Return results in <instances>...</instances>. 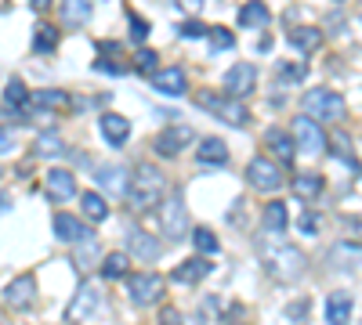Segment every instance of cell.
I'll return each mask as SVG.
<instances>
[{
	"label": "cell",
	"instance_id": "cell-1",
	"mask_svg": "<svg viewBox=\"0 0 362 325\" xmlns=\"http://www.w3.org/2000/svg\"><path fill=\"white\" fill-rule=\"evenodd\" d=\"M257 257L261 264L269 268V275L275 282H297L305 275V253L293 246V242L282 232H261L257 235Z\"/></svg>",
	"mask_w": 362,
	"mask_h": 325
},
{
	"label": "cell",
	"instance_id": "cell-2",
	"mask_svg": "<svg viewBox=\"0 0 362 325\" xmlns=\"http://www.w3.org/2000/svg\"><path fill=\"white\" fill-rule=\"evenodd\" d=\"M163 199V174L152 167V162H141L131 174V192H127V206L134 214H145L156 203Z\"/></svg>",
	"mask_w": 362,
	"mask_h": 325
},
{
	"label": "cell",
	"instance_id": "cell-3",
	"mask_svg": "<svg viewBox=\"0 0 362 325\" xmlns=\"http://www.w3.org/2000/svg\"><path fill=\"white\" fill-rule=\"evenodd\" d=\"M196 102L210 112V116H217L221 123H228V127H246L250 123V112H246V105L243 102H235V98H228V94H217V91H199L196 94Z\"/></svg>",
	"mask_w": 362,
	"mask_h": 325
},
{
	"label": "cell",
	"instance_id": "cell-4",
	"mask_svg": "<svg viewBox=\"0 0 362 325\" xmlns=\"http://www.w3.org/2000/svg\"><path fill=\"white\" fill-rule=\"evenodd\" d=\"M301 109H305V116H311L316 123H319V120H341V116H344V98H341L337 91L311 87V91L305 94Z\"/></svg>",
	"mask_w": 362,
	"mask_h": 325
},
{
	"label": "cell",
	"instance_id": "cell-5",
	"mask_svg": "<svg viewBox=\"0 0 362 325\" xmlns=\"http://www.w3.org/2000/svg\"><path fill=\"white\" fill-rule=\"evenodd\" d=\"M98 315H105V292L94 286V282H84L80 289H76V297L69 300L66 318L84 322V318H98Z\"/></svg>",
	"mask_w": 362,
	"mask_h": 325
},
{
	"label": "cell",
	"instance_id": "cell-6",
	"mask_svg": "<svg viewBox=\"0 0 362 325\" xmlns=\"http://www.w3.org/2000/svg\"><path fill=\"white\" fill-rule=\"evenodd\" d=\"M160 232L170 242H178V239L188 235V210L181 203V195H170V199H163V206H160Z\"/></svg>",
	"mask_w": 362,
	"mask_h": 325
},
{
	"label": "cell",
	"instance_id": "cell-7",
	"mask_svg": "<svg viewBox=\"0 0 362 325\" xmlns=\"http://www.w3.org/2000/svg\"><path fill=\"white\" fill-rule=\"evenodd\" d=\"M127 297L138 307H149V304H156L163 297V279L156 271H138V275L127 279Z\"/></svg>",
	"mask_w": 362,
	"mask_h": 325
},
{
	"label": "cell",
	"instance_id": "cell-8",
	"mask_svg": "<svg viewBox=\"0 0 362 325\" xmlns=\"http://www.w3.org/2000/svg\"><path fill=\"white\" fill-rule=\"evenodd\" d=\"M254 84H257V69L250 62H235L232 69L221 76V94H228V98H246L250 91H254Z\"/></svg>",
	"mask_w": 362,
	"mask_h": 325
},
{
	"label": "cell",
	"instance_id": "cell-9",
	"mask_svg": "<svg viewBox=\"0 0 362 325\" xmlns=\"http://www.w3.org/2000/svg\"><path fill=\"white\" fill-rule=\"evenodd\" d=\"M196 138V130L188 127V123H174V127H167V130H160V138L152 141V149H156V156H163V159H170V156H178V152H185L188 149V141Z\"/></svg>",
	"mask_w": 362,
	"mask_h": 325
},
{
	"label": "cell",
	"instance_id": "cell-10",
	"mask_svg": "<svg viewBox=\"0 0 362 325\" xmlns=\"http://www.w3.org/2000/svg\"><path fill=\"white\" fill-rule=\"evenodd\" d=\"M293 141H297V149H305L308 156H319L326 149V134H323V127L311 120V116H293Z\"/></svg>",
	"mask_w": 362,
	"mask_h": 325
},
{
	"label": "cell",
	"instance_id": "cell-11",
	"mask_svg": "<svg viewBox=\"0 0 362 325\" xmlns=\"http://www.w3.org/2000/svg\"><path fill=\"white\" fill-rule=\"evenodd\" d=\"M246 177H250V185H254L257 192H279V185H282V174L275 167V159H269V156H254V159H250Z\"/></svg>",
	"mask_w": 362,
	"mask_h": 325
},
{
	"label": "cell",
	"instance_id": "cell-12",
	"mask_svg": "<svg viewBox=\"0 0 362 325\" xmlns=\"http://www.w3.org/2000/svg\"><path fill=\"white\" fill-rule=\"evenodd\" d=\"M94 185H98L105 195H127L131 192V170H123V167H116V162H109V167L94 170Z\"/></svg>",
	"mask_w": 362,
	"mask_h": 325
},
{
	"label": "cell",
	"instance_id": "cell-13",
	"mask_svg": "<svg viewBox=\"0 0 362 325\" xmlns=\"http://www.w3.org/2000/svg\"><path fill=\"white\" fill-rule=\"evenodd\" d=\"M47 195L55 203H69V199H80V188H76V174L73 170H47Z\"/></svg>",
	"mask_w": 362,
	"mask_h": 325
},
{
	"label": "cell",
	"instance_id": "cell-14",
	"mask_svg": "<svg viewBox=\"0 0 362 325\" xmlns=\"http://www.w3.org/2000/svg\"><path fill=\"white\" fill-rule=\"evenodd\" d=\"M0 297H4L8 307H29V304L37 300V282H33V275H19V279H11Z\"/></svg>",
	"mask_w": 362,
	"mask_h": 325
},
{
	"label": "cell",
	"instance_id": "cell-15",
	"mask_svg": "<svg viewBox=\"0 0 362 325\" xmlns=\"http://www.w3.org/2000/svg\"><path fill=\"white\" fill-rule=\"evenodd\" d=\"M98 130H102V138L113 145V149H120V145H127V138H131V120L120 116V112H102Z\"/></svg>",
	"mask_w": 362,
	"mask_h": 325
},
{
	"label": "cell",
	"instance_id": "cell-16",
	"mask_svg": "<svg viewBox=\"0 0 362 325\" xmlns=\"http://www.w3.org/2000/svg\"><path fill=\"white\" fill-rule=\"evenodd\" d=\"M94 232L91 228H84L80 217H73V214H55V239L58 242H73V246H80L84 239H91Z\"/></svg>",
	"mask_w": 362,
	"mask_h": 325
},
{
	"label": "cell",
	"instance_id": "cell-17",
	"mask_svg": "<svg viewBox=\"0 0 362 325\" xmlns=\"http://www.w3.org/2000/svg\"><path fill=\"white\" fill-rule=\"evenodd\" d=\"M127 250H131L134 260L152 264V260H160V239H152L149 232H141V228H131L127 232Z\"/></svg>",
	"mask_w": 362,
	"mask_h": 325
},
{
	"label": "cell",
	"instance_id": "cell-18",
	"mask_svg": "<svg viewBox=\"0 0 362 325\" xmlns=\"http://www.w3.org/2000/svg\"><path fill=\"white\" fill-rule=\"evenodd\" d=\"M210 271H214V268H210L207 257H192V260H185V264H178L174 271H170V279H174L178 286H196V282L207 279Z\"/></svg>",
	"mask_w": 362,
	"mask_h": 325
},
{
	"label": "cell",
	"instance_id": "cell-19",
	"mask_svg": "<svg viewBox=\"0 0 362 325\" xmlns=\"http://www.w3.org/2000/svg\"><path fill=\"white\" fill-rule=\"evenodd\" d=\"M264 145H269V152H272L279 162H293V156H297V141L287 134V130H279V127H269V130H264Z\"/></svg>",
	"mask_w": 362,
	"mask_h": 325
},
{
	"label": "cell",
	"instance_id": "cell-20",
	"mask_svg": "<svg viewBox=\"0 0 362 325\" xmlns=\"http://www.w3.org/2000/svg\"><path fill=\"white\" fill-rule=\"evenodd\" d=\"M152 87L160 91V94L181 98V94L188 91V84H185V69H181V65H170V69H160V73L152 76Z\"/></svg>",
	"mask_w": 362,
	"mask_h": 325
},
{
	"label": "cell",
	"instance_id": "cell-21",
	"mask_svg": "<svg viewBox=\"0 0 362 325\" xmlns=\"http://www.w3.org/2000/svg\"><path fill=\"white\" fill-rule=\"evenodd\" d=\"M352 292H329L326 297V325H348L352 322Z\"/></svg>",
	"mask_w": 362,
	"mask_h": 325
},
{
	"label": "cell",
	"instance_id": "cell-22",
	"mask_svg": "<svg viewBox=\"0 0 362 325\" xmlns=\"http://www.w3.org/2000/svg\"><path fill=\"white\" fill-rule=\"evenodd\" d=\"M290 188H293L297 199L305 203V199H319L323 188H326V181H323V174H316V170H301V174H293Z\"/></svg>",
	"mask_w": 362,
	"mask_h": 325
},
{
	"label": "cell",
	"instance_id": "cell-23",
	"mask_svg": "<svg viewBox=\"0 0 362 325\" xmlns=\"http://www.w3.org/2000/svg\"><path fill=\"white\" fill-rule=\"evenodd\" d=\"M73 257H76V271L80 275H87L91 268H102V242H98V235H91V239H84L80 246L73 250Z\"/></svg>",
	"mask_w": 362,
	"mask_h": 325
},
{
	"label": "cell",
	"instance_id": "cell-24",
	"mask_svg": "<svg viewBox=\"0 0 362 325\" xmlns=\"http://www.w3.org/2000/svg\"><path fill=\"white\" fill-rule=\"evenodd\" d=\"M196 159L203 167H225L228 162V145L221 138H203L199 149H196Z\"/></svg>",
	"mask_w": 362,
	"mask_h": 325
},
{
	"label": "cell",
	"instance_id": "cell-25",
	"mask_svg": "<svg viewBox=\"0 0 362 325\" xmlns=\"http://www.w3.org/2000/svg\"><path fill=\"white\" fill-rule=\"evenodd\" d=\"M269 22H272V11H269L264 0H246V4L239 8V26L243 29H261Z\"/></svg>",
	"mask_w": 362,
	"mask_h": 325
},
{
	"label": "cell",
	"instance_id": "cell-26",
	"mask_svg": "<svg viewBox=\"0 0 362 325\" xmlns=\"http://www.w3.org/2000/svg\"><path fill=\"white\" fill-rule=\"evenodd\" d=\"M290 44L297 47L301 55H311V51H319L323 47V32L316 26H305V29H290Z\"/></svg>",
	"mask_w": 362,
	"mask_h": 325
},
{
	"label": "cell",
	"instance_id": "cell-27",
	"mask_svg": "<svg viewBox=\"0 0 362 325\" xmlns=\"http://www.w3.org/2000/svg\"><path fill=\"white\" fill-rule=\"evenodd\" d=\"M326 141H329V152H334L337 159H344L348 167H355V174H362V170H359V159H355V149H352V138L344 134V130H334Z\"/></svg>",
	"mask_w": 362,
	"mask_h": 325
},
{
	"label": "cell",
	"instance_id": "cell-28",
	"mask_svg": "<svg viewBox=\"0 0 362 325\" xmlns=\"http://www.w3.org/2000/svg\"><path fill=\"white\" fill-rule=\"evenodd\" d=\"M87 19H91L87 0H62V22H66V26L80 29V26H87Z\"/></svg>",
	"mask_w": 362,
	"mask_h": 325
},
{
	"label": "cell",
	"instance_id": "cell-29",
	"mask_svg": "<svg viewBox=\"0 0 362 325\" xmlns=\"http://www.w3.org/2000/svg\"><path fill=\"white\" fill-rule=\"evenodd\" d=\"M29 102H33L37 109L66 112V109H73V94H66V91H40V94H29Z\"/></svg>",
	"mask_w": 362,
	"mask_h": 325
},
{
	"label": "cell",
	"instance_id": "cell-30",
	"mask_svg": "<svg viewBox=\"0 0 362 325\" xmlns=\"http://www.w3.org/2000/svg\"><path fill=\"white\" fill-rule=\"evenodd\" d=\"M80 206H84V217L94 221V224H102V221L109 217V203L102 199L98 192H84V195H80Z\"/></svg>",
	"mask_w": 362,
	"mask_h": 325
},
{
	"label": "cell",
	"instance_id": "cell-31",
	"mask_svg": "<svg viewBox=\"0 0 362 325\" xmlns=\"http://www.w3.org/2000/svg\"><path fill=\"white\" fill-rule=\"evenodd\" d=\"M127 271H131V257L127 253H109L102 260V275H105V279H123Z\"/></svg>",
	"mask_w": 362,
	"mask_h": 325
},
{
	"label": "cell",
	"instance_id": "cell-32",
	"mask_svg": "<svg viewBox=\"0 0 362 325\" xmlns=\"http://www.w3.org/2000/svg\"><path fill=\"white\" fill-rule=\"evenodd\" d=\"M55 47H58V29L55 26H37V37H33V51L37 55H51L55 51Z\"/></svg>",
	"mask_w": 362,
	"mask_h": 325
},
{
	"label": "cell",
	"instance_id": "cell-33",
	"mask_svg": "<svg viewBox=\"0 0 362 325\" xmlns=\"http://www.w3.org/2000/svg\"><path fill=\"white\" fill-rule=\"evenodd\" d=\"M192 246H196L203 257H217L221 242H217V235L210 232V228H196V232H192Z\"/></svg>",
	"mask_w": 362,
	"mask_h": 325
},
{
	"label": "cell",
	"instance_id": "cell-34",
	"mask_svg": "<svg viewBox=\"0 0 362 325\" xmlns=\"http://www.w3.org/2000/svg\"><path fill=\"white\" fill-rule=\"evenodd\" d=\"M261 221H264V232H282V228H287V206L269 203V206H264V214H261Z\"/></svg>",
	"mask_w": 362,
	"mask_h": 325
},
{
	"label": "cell",
	"instance_id": "cell-35",
	"mask_svg": "<svg viewBox=\"0 0 362 325\" xmlns=\"http://www.w3.org/2000/svg\"><path fill=\"white\" fill-rule=\"evenodd\" d=\"M275 76H279V84H305V76H308V65H290V62H279L275 65Z\"/></svg>",
	"mask_w": 362,
	"mask_h": 325
},
{
	"label": "cell",
	"instance_id": "cell-36",
	"mask_svg": "<svg viewBox=\"0 0 362 325\" xmlns=\"http://www.w3.org/2000/svg\"><path fill=\"white\" fill-rule=\"evenodd\" d=\"M4 102H8V109H22L29 102V91H26L22 80H11V84L4 87Z\"/></svg>",
	"mask_w": 362,
	"mask_h": 325
},
{
	"label": "cell",
	"instance_id": "cell-37",
	"mask_svg": "<svg viewBox=\"0 0 362 325\" xmlns=\"http://www.w3.org/2000/svg\"><path fill=\"white\" fill-rule=\"evenodd\" d=\"M62 152H66V141H62L55 130L37 138V156H62Z\"/></svg>",
	"mask_w": 362,
	"mask_h": 325
},
{
	"label": "cell",
	"instance_id": "cell-38",
	"mask_svg": "<svg viewBox=\"0 0 362 325\" xmlns=\"http://www.w3.org/2000/svg\"><path fill=\"white\" fill-rule=\"evenodd\" d=\"M120 55V51H116ZM131 65L123 62V58H113V55H102V58H94V73H113V76H120V73H127Z\"/></svg>",
	"mask_w": 362,
	"mask_h": 325
},
{
	"label": "cell",
	"instance_id": "cell-39",
	"mask_svg": "<svg viewBox=\"0 0 362 325\" xmlns=\"http://www.w3.org/2000/svg\"><path fill=\"white\" fill-rule=\"evenodd\" d=\"M207 37H210V47H214V55H217V51H232V47H235V37H232L228 29H221V26H217V29H210Z\"/></svg>",
	"mask_w": 362,
	"mask_h": 325
},
{
	"label": "cell",
	"instance_id": "cell-40",
	"mask_svg": "<svg viewBox=\"0 0 362 325\" xmlns=\"http://www.w3.org/2000/svg\"><path fill=\"white\" fill-rule=\"evenodd\" d=\"M156 65H160V55H156V51H149V47H145V51H138L134 55V69L138 73H160V69H156Z\"/></svg>",
	"mask_w": 362,
	"mask_h": 325
},
{
	"label": "cell",
	"instance_id": "cell-41",
	"mask_svg": "<svg viewBox=\"0 0 362 325\" xmlns=\"http://www.w3.org/2000/svg\"><path fill=\"white\" fill-rule=\"evenodd\" d=\"M319 214H311V210H301V217H297V232L301 235H319Z\"/></svg>",
	"mask_w": 362,
	"mask_h": 325
},
{
	"label": "cell",
	"instance_id": "cell-42",
	"mask_svg": "<svg viewBox=\"0 0 362 325\" xmlns=\"http://www.w3.org/2000/svg\"><path fill=\"white\" fill-rule=\"evenodd\" d=\"M178 32H181V37H185V40H196V37H207V32H210V29H207V26H203V22H196V19H185V22L178 26Z\"/></svg>",
	"mask_w": 362,
	"mask_h": 325
},
{
	"label": "cell",
	"instance_id": "cell-43",
	"mask_svg": "<svg viewBox=\"0 0 362 325\" xmlns=\"http://www.w3.org/2000/svg\"><path fill=\"white\" fill-rule=\"evenodd\" d=\"M145 37H149V22L141 19V15H131V40H134V44H141Z\"/></svg>",
	"mask_w": 362,
	"mask_h": 325
},
{
	"label": "cell",
	"instance_id": "cell-44",
	"mask_svg": "<svg viewBox=\"0 0 362 325\" xmlns=\"http://www.w3.org/2000/svg\"><path fill=\"white\" fill-rule=\"evenodd\" d=\"M287 318H290V322H301V318H308V297H301V300L287 304Z\"/></svg>",
	"mask_w": 362,
	"mask_h": 325
},
{
	"label": "cell",
	"instance_id": "cell-45",
	"mask_svg": "<svg viewBox=\"0 0 362 325\" xmlns=\"http://www.w3.org/2000/svg\"><path fill=\"white\" fill-rule=\"evenodd\" d=\"M11 149H15V130L0 127V152H11Z\"/></svg>",
	"mask_w": 362,
	"mask_h": 325
},
{
	"label": "cell",
	"instance_id": "cell-46",
	"mask_svg": "<svg viewBox=\"0 0 362 325\" xmlns=\"http://www.w3.org/2000/svg\"><path fill=\"white\" fill-rule=\"evenodd\" d=\"M160 325H181V311H174V307H167V311H163V318H160Z\"/></svg>",
	"mask_w": 362,
	"mask_h": 325
},
{
	"label": "cell",
	"instance_id": "cell-47",
	"mask_svg": "<svg viewBox=\"0 0 362 325\" xmlns=\"http://www.w3.org/2000/svg\"><path fill=\"white\" fill-rule=\"evenodd\" d=\"M178 4L188 8V11H199V8H203V0H178Z\"/></svg>",
	"mask_w": 362,
	"mask_h": 325
},
{
	"label": "cell",
	"instance_id": "cell-48",
	"mask_svg": "<svg viewBox=\"0 0 362 325\" xmlns=\"http://www.w3.org/2000/svg\"><path fill=\"white\" fill-rule=\"evenodd\" d=\"M29 4H33L37 11H47V8H51V0H29Z\"/></svg>",
	"mask_w": 362,
	"mask_h": 325
},
{
	"label": "cell",
	"instance_id": "cell-49",
	"mask_svg": "<svg viewBox=\"0 0 362 325\" xmlns=\"http://www.w3.org/2000/svg\"><path fill=\"white\" fill-rule=\"evenodd\" d=\"M8 206H11V195H0V214H4Z\"/></svg>",
	"mask_w": 362,
	"mask_h": 325
},
{
	"label": "cell",
	"instance_id": "cell-50",
	"mask_svg": "<svg viewBox=\"0 0 362 325\" xmlns=\"http://www.w3.org/2000/svg\"><path fill=\"white\" fill-rule=\"evenodd\" d=\"M0 177H4V170H0Z\"/></svg>",
	"mask_w": 362,
	"mask_h": 325
},
{
	"label": "cell",
	"instance_id": "cell-51",
	"mask_svg": "<svg viewBox=\"0 0 362 325\" xmlns=\"http://www.w3.org/2000/svg\"><path fill=\"white\" fill-rule=\"evenodd\" d=\"M359 325H362V322H359Z\"/></svg>",
	"mask_w": 362,
	"mask_h": 325
}]
</instances>
